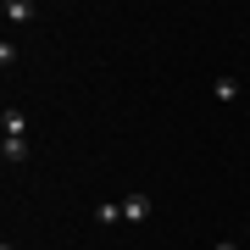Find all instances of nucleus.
I'll return each mask as SVG.
<instances>
[{
	"label": "nucleus",
	"mask_w": 250,
	"mask_h": 250,
	"mask_svg": "<svg viewBox=\"0 0 250 250\" xmlns=\"http://www.w3.org/2000/svg\"><path fill=\"white\" fill-rule=\"evenodd\" d=\"M0 134H6V139H28V117H22L17 106H6V117H0Z\"/></svg>",
	"instance_id": "obj_1"
},
{
	"label": "nucleus",
	"mask_w": 250,
	"mask_h": 250,
	"mask_svg": "<svg viewBox=\"0 0 250 250\" xmlns=\"http://www.w3.org/2000/svg\"><path fill=\"white\" fill-rule=\"evenodd\" d=\"M34 0H6V6H0V17H6V22H34Z\"/></svg>",
	"instance_id": "obj_2"
},
{
	"label": "nucleus",
	"mask_w": 250,
	"mask_h": 250,
	"mask_svg": "<svg viewBox=\"0 0 250 250\" xmlns=\"http://www.w3.org/2000/svg\"><path fill=\"white\" fill-rule=\"evenodd\" d=\"M0 156H6V167H22V161L34 156V145H28V139H6V145H0Z\"/></svg>",
	"instance_id": "obj_3"
},
{
	"label": "nucleus",
	"mask_w": 250,
	"mask_h": 250,
	"mask_svg": "<svg viewBox=\"0 0 250 250\" xmlns=\"http://www.w3.org/2000/svg\"><path fill=\"white\" fill-rule=\"evenodd\" d=\"M150 217V195H128L123 200V223H145Z\"/></svg>",
	"instance_id": "obj_4"
},
{
	"label": "nucleus",
	"mask_w": 250,
	"mask_h": 250,
	"mask_svg": "<svg viewBox=\"0 0 250 250\" xmlns=\"http://www.w3.org/2000/svg\"><path fill=\"white\" fill-rule=\"evenodd\" d=\"M100 228H117V223H123V200H100Z\"/></svg>",
	"instance_id": "obj_5"
},
{
	"label": "nucleus",
	"mask_w": 250,
	"mask_h": 250,
	"mask_svg": "<svg viewBox=\"0 0 250 250\" xmlns=\"http://www.w3.org/2000/svg\"><path fill=\"white\" fill-rule=\"evenodd\" d=\"M211 95H217V100H233V95H239V83H233V78H217Z\"/></svg>",
	"instance_id": "obj_6"
},
{
	"label": "nucleus",
	"mask_w": 250,
	"mask_h": 250,
	"mask_svg": "<svg viewBox=\"0 0 250 250\" xmlns=\"http://www.w3.org/2000/svg\"><path fill=\"white\" fill-rule=\"evenodd\" d=\"M217 250H239V245H233V239H223V245H217Z\"/></svg>",
	"instance_id": "obj_7"
},
{
	"label": "nucleus",
	"mask_w": 250,
	"mask_h": 250,
	"mask_svg": "<svg viewBox=\"0 0 250 250\" xmlns=\"http://www.w3.org/2000/svg\"><path fill=\"white\" fill-rule=\"evenodd\" d=\"M0 250H11V245H0Z\"/></svg>",
	"instance_id": "obj_8"
},
{
	"label": "nucleus",
	"mask_w": 250,
	"mask_h": 250,
	"mask_svg": "<svg viewBox=\"0 0 250 250\" xmlns=\"http://www.w3.org/2000/svg\"><path fill=\"white\" fill-rule=\"evenodd\" d=\"M245 250H250V239H245Z\"/></svg>",
	"instance_id": "obj_9"
}]
</instances>
